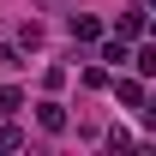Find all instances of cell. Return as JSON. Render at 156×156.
Wrapping results in <instances>:
<instances>
[{
	"instance_id": "cell-1",
	"label": "cell",
	"mask_w": 156,
	"mask_h": 156,
	"mask_svg": "<svg viewBox=\"0 0 156 156\" xmlns=\"http://www.w3.org/2000/svg\"><path fill=\"white\" fill-rule=\"evenodd\" d=\"M144 24H150V6H126V12L114 18V36H120V42H138Z\"/></svg>"
},
{
	"instance_id": "cell-2",
	"label": "cell",
	"mask_w": 156,
	"mask_h": 156,
	"mask_svg": "<svg viewBox=\"0 0 156 156\" xmlns=\"http://www.w3.org/2000/svg\"><path fill=\"white\" fill-rule=\"evenodd\" d=\"M144 96H150L144 78H114V102H120V108H144Z\"/></svg>"
},
{
	"instance_id": "cell-3",
	"label": "cell",
	"mask_w": 156,
	"mask_h": 156,
	"mask_svg": "<svg viewBox=\"0 0 156 156\" xmlns=\"http://www.w3.org/2000/svg\"><path fill=\"white\" fill-rule=\"evenodd\" d=\"M36 126H42V132H66V108H60L54 96H42L36 102Z\"/></svg>"
},
{
	"instance_id": "cell-4",
	"label": "cell",
	"mask_w": 156,
	"mask_h": 156,
	"mask_svg": "<svg viewBox=\"0 0 156 156\" xmlns=\"http://www.w3.org/2000/svg\"><path fill=\"white\" fill-rule=\"evenodd\" d=\"M72 42H102V18L96 12H72Z\"/></svg>"
},
{
	"instance_id": "cell-5",
	"label": "cell",
	"mask_w": 156,
	"mask_h": 156,
	"mask_svg": "<svg viewBox=\"0 0 156 156\" xmlns=\"http://www.w3.org/2000/svg\"><path fill=\"white\" fill-rule=\"evenodd\" d=\"M126 60L138 66V78H156V42H144V48H132Z\"/></svg>"
},
{
	"instance_id": "cell-6",
	"label": "cell",
	"mask_w": 156,
	"mask_h": 156,
	"mask_svg": "<svg viewBox=\"0 0 156 156\" xmlns=\"http://www.w3.org/2000/svg\"><path fill=\"white\" fill-rule=\"evenodd\" d=\"M18 108H24V90L18 84H0V120H12Z\"/></svg>"
},
{
	"instance_id": "cell-7",
	"label": "cell",
	"mask_w": 156,
	"mask_h": 156,
	"mask_svg": "<svg viewBox=\"0 0 156 156\" xmlns=\"http://www.w3.org/2000/svg\"><path fill=\"white\" fill-rule=\"evenodd\" d=\"M96 60H102V66H126V42H96Z\"/></svg>"
},
{
	"instance_id": "cell-8",
	"label": "cell",
	"mask_w": 156,
	"mask_h": 156,
	"mask_svg": "<svg viewBox=\"0 0 156 156\" xmlns=\"http://www.w3.org/2000/svg\"><path fill=\"white\" fill-rule=\"evenodd\" d=\"M18 48H42V24H36V18H30V24L18 30Z\"/></svg>"
},
{
	"instance_id": "cell-9",
	"label": "cell",
	"mask_w": 156,
	"mask_h": 156,
	"mask_svg": "<svg viewBox=\"0 0 156 156\" xmlns=\"http://www.w3.org/2000/svg\"><path fill=\"white\" fill-rule=\"evenodd\" d=\"M0 66H24V48H18V42H0Z\"/></svg>"
},
{
	"instance_id": "cell-10",
	"label": "cell",
	"mask_w": 156,
	"mask_h": 156,
	"mask_svg": "<svg viewBox=\"0 0 156 156\" xmlns=\"http://www.w3.org/2000/svg\"><path fill=\"white\" fill-rule=\"evenodd\" d=\"M18 144H24V132H18V126H0V150H18Z\"/></svg>"
},
{
	"instance_id": "cell-11",
	"label": "cell",
	"mask_w": 156,
	"mask_h": 156,
	"mask_svg": "<svg viewBox=\"0 0 156 156\" xmlns=\"http://www.w3.org/2000/svg\"><path fill=\"white\" fill-rule=\"evenodd\" d=\"M144 126L156 132V96H144Z\"/></svg>"
},
{
	"instance_id": "cell-12",
	"label": "cell",
	"mask_w": 156,
	"mask_h": 156,
	"mask_svg": "<svg viewBox=\"0 0 156 156\" xmlns=\"http://www.w3.org/2000/svg\"><path fill=\"white\" fill-rule=\"evenodd\" d=\"M36 6H72V0H36Z\"/></svg>"
},
{
	"instance_id": "cell-13",
	"label": "cell",
	"mask_w": 156,
	"mask_h": 156,
	"mask_svg": "<svg viewBox=\"0 0 156 156\" xmlns=\"http://www.w3.org/2000/svg\"><path fill=\"white\" fill-rule=\"evenodd\" d=\"M144 30H150V42H156V18H150V24H144Z\"/></svg>"
},
{
	"instance_id": "cell-14",
	"label": "cell",
	"mask_w": 156,
	"mask_h": 156,
	"mask_svg": "<svg viewBox=\"0 0 156 156\" xmlns=\"http://www.w3.org/2000/svg\"><path fill=\"white\" fill-rule=\"evenodd\" d=\"M144 6H150V12H156V0H144Z\"/></svg>"
}]
</instances>
